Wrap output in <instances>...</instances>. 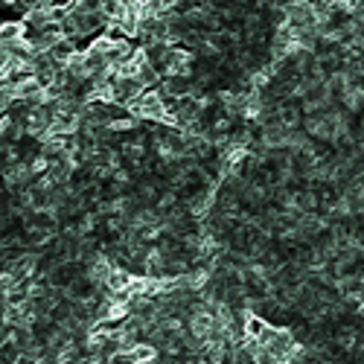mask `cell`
Returning <instances> with one entry per match:
<instances>
[{
  "label": "cell",
  "mask_w": 364,
  "mask_h": 364,
  "mask_svg": "<svg viewBox=\"0 0 364 364\" xmlns=\"http://www.w3.org/2000/svg\"><path fill=\"white\" fill-rule=\"evenodd\" d=\"M125 111H129V114H131L137 122H140V120H149V122H161V125L166 122V125H172L170 111H166V105H163V100H161L158 91H143Z\"/></svg>",
  "instance_id": "cell-1"
},
{
  "label": "cell",
  "mask_w": 364,
  "mask_h": 364,
  "mask_svg": "<svg viewBox=\"0 0 364 364\" xmlns=\"http://www.w3.org/2000/svg\"><path fill=\"white\" fill-rule=\"evenodd\" d=\"M111 88H114V105H120V108H129L137 96L146 91L134 76H114L111 79Z\"/></svg>",
  "instance_id": "cell-2"
},
{
  "label": "cell",
  "mask_w": 364,
  "mask_h": 364,
  "mask_svg": "<svg viewBox=\"0 0 364 364\" xmlns=\"http://www.w3.org/2000/svg\"><path fill=\"white\" fill-rule=\"evenodd\" d=\"M358 338H361V332H358L356 327H338V329H335V335H332V344L338 347V349H344V353L349 356V353L356 349Z\"/></svg>",
  "instance_id": "cell-3"
},
{
  "label": "cell",
  "mask_w": 364,
  "mask_h": 364,
  "mask_svg": "<svg viewBox=\"0 0 364 364\" xmlns=\"http://www.w3.org/2000/svg\"><path fill=\"white\" fill-rule=\"evenodd\" d=\"M73 53H76V44L73 41H67V38H62L59 44H55L53 50H50V55H53V62L59 64V67H64L70 59H73Z\"/></svg>",
  "instance_id": "cell-4"
},
{
  "label": "cell",
  "mask_w": 364,
  "mask_h": 364,
  "mask_svg": "<svg viewBox=\"0 0 364 364\" xmlns=\"http://www.w3.org/2000/svg\"><path fill=\"white\" fill-rule=\"evenodd\" d=\"M6 64H9V53L0 50V82H6Z\"/></svg>",
  "instance_id": "cell-5"
}]
</instances>
